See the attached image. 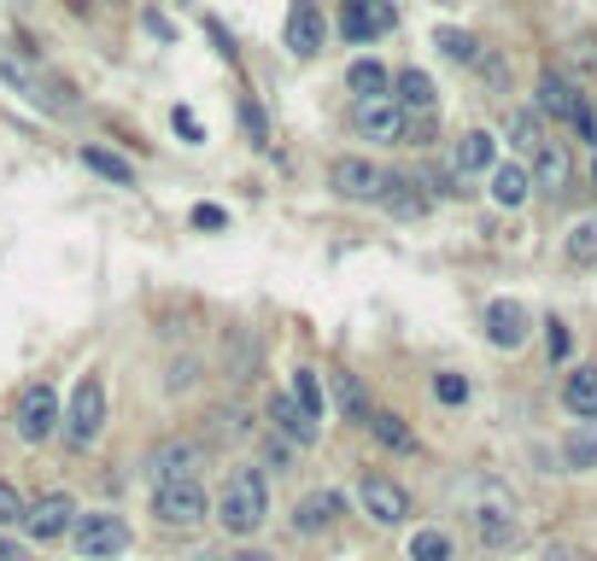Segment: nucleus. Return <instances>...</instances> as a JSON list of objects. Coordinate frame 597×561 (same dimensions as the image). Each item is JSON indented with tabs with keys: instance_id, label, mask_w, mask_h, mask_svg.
<instances>
[{
	"instance_id": "1",
	"label": "nucleus",
	"mask_w": 597,
	"mask_h": 561,
	"mask_svg": "<svg viewBox=\"0 0 597 561\" xmlns=\"http://www.w3.org/2000/svg\"><path fill=\"white\" fill-rule=\"evenodd\" d=\"M212 521L229 538H253L264 521H270V480H264V468H235L229 480H223L217 503H212Z\"/></svg>"
},
{
	"instance_id": "2",
	"label": "nucleus",
	"mask_w": 597,
	"mask_h": 561,
	"mask_svg": "<svg viewBox=\"0 0 597 561\" xmlns=\"http://www.w3.org/2000/svg\"><path fill=\"white\" fill-rule=\"evenodd\" d=\"M106 427V381L100 374H82L76 392H71V409L59 415V433L71 439V450H89Z\"/></svg>"
},
{
	"instance_id": "3",
	"label": "nucleus",
	"mask_w": 597,
	"mask_h": 561,
	"mask_svg": "<svg viewBox=\"0 0 597 561\" xmlns=\"http://www.w3.org/2000/svg\"><path fill=\"white\" fill-rule=\"evenodd\" d=\"M71 544L82 561H112L130 550V521L123 515H106V509H89V515H76L71 521Z\"/></svg>"
},
{
	"instance_id": "4",
	"label": "nucleus",
	"mask_w": 597,
	"mask_h": 561,
	"mask_svg": "<svg viewBox=\"0 0 597 561\" xmlns=\"http://www.w3.org/2000/svg\"><path fill=\"white\" fill-rule=\"evenodd\" d=\"M59 392L48 386V381H35V386H24L18 392V404H12V422H18V439L24 445H48L53 433H59Z\"/></svg>"
},
{
	"instance_id": "5",
	"label": "nucleus",
	"mask_w": 597,
	"mask_h": 561,
	"mask_svg": "<svg viewBox=\"0 0 597 561\" xmlns=\"http://www.w3.org/2000/svg\"><path fill=\"white\" fill-rule=\"evenodd\" d=\"M153 515L164 527H176V532H194V527L212 521V497H205L199 480H176V486L153 491Z\"/></svg>"
},
{
	"instance_id": "6",
	"label": "nucleus",
	"mask_w": 597,
	"mask_h": 561,
	"mask_svg": "<svg viewBox=\"0 0 597 561\" xmlns=\"http://www.w3.org/2000/svg\"><path fill=\"white\" fill-rule=\"evenodd\" d=\"M352 129L363 141H375V147H399V141L410 135V117L399 112L393 94H381V100H358L352 106Z\"/></svg>"
},
{
	"instance_id": "7",
	"label": "nucleus",
	"mask_w": 597,
	"mask_h": 561,
	"mask_svg": "<svg viewBox=\"0 0 597 561\" xmlns=\"http://www.w3.org/2000/svg\"><path fill=\"white\" fill-rule=\"evenodd\" d=\"M199 445L194 439H164V445H153L147 450V463H141V474L153 480V491L158 486H176V480H199Z\"/></svg>"
},
{
	"instance_id": "8",
	"label": "nucleus",
	"mask_w": 597,
	"mask_h": 561,
	"mask_svg": "<svg viewBox=\"0 0 597 561\" xmlns=\"http://www.w3.org/2000/svg\"><path fill=\"white\" fill-rule=\"evenodd\" d=\"M358 503L375 527H404L410 521V491L399 480H387V474H363L358 480Z\"/></svg>"
},
{
	"instance_id": "9",
	"label": "nucleus",
	"mask_w": 597,
	"mask_h": 561,
	"mask_svg": "<svg viewBox=\"0 0 597 561\" xmlns=\"http://www.w3.org/2000/svg\"><path fill=\"white\" fill-rule=\"evenodd\" d=\"M328 187H334L340 199H381V187H387V170L381 164H369L358 153H346L328 164Z\"/></svg>"
},
{
	"instance_id": "10",
	"label": "nucleus",
	"mask_w": 597,
	"mask_h": 561,
	"mask_svg": "<svg viewBox=\"0 0 597 561\" xmlns=\"http://www.w3.org/2000/svg\"><path fill=\"white\" fill-rule=\"evenodd\" d=\"M399 24V12H393V0H340V35L346 41H375Z\"/></svg>"
},
{
	"instance_id": "11",
	"label": "nucleus",
	"mask_w": 597,
	"mask_h": 561,
	"mask_svg": "<svg viewBox=\"0 0 597 561\" xmlns=\"http://www.w3.org/2000/svg\"><path fill=\"white\" fill-rule=\"evenodd\" d=\"M76 521V503H71V491H41L35 503H24V527L30 538H41V544H53V538H65Z\"/></svg>"
},
{
	"instance_id": "12",
	"label": "nucleus",
	"mask_w": 597,
	"mask_h": 561,
	"mask_svg": "<svg viewBox=\"0 0 597 561\" xmlns=\"http://www.w3.org/2000/svg\"><path fill=\"white\" fill-rule=\"evenodd\" d=\"M287 53L294 59H317L322 53V41H328V18L317 0H294V12H287Z\"/></svg>"
},
{
	"instance_id": "13",
	"label": "nucleus",
	"mask_w": 597,
	"mask_h": 561,
	"mask_svg": "<svg viewBox=\"0 0 597 561\" xmlns=\"http://www.w3.org/2000/svg\"><path fill=\"white\" fill-rule=\"evenodd\" d=\"M486 340L498 345V351L527 345V310H522L516 299H492V304H486Z\"/></svg>"
},
{
	"instance_id": "14",
	"label": "nucleus",
	"mask_w": 597,
	"mask_h": 561,
	"mask_svg": "<svg viewBox=\"0 0 597 561\" xmlns=\"http://www.w3.org/2000/svg\"><path fill=\"white\" fill-rule=\"evenodd\" d=\"M475 538H481L486 550H504V544H516V538H522L516 509H509L504 497H498V503H481V509H475Z\"/></svg>"
},
{
	"instance_id": "15",
	"label": "nucleus",
	"mask_w": 597,
	"mask_h": 561,
	"mask_svg": "<svg viewBox=\"0 0 597 561\" xmlns=\"http://www.w3.org/2000/svg\"><path fill=\"white\" fill-rule=\"evenodd\" d=\"M393 100H399L404 117H434V106H440L434 76H428V71H399L393 76Z\"/></svg>"
},
{
	"instance_id": "16",
	"label": "nucleus",
	"mask_w": 597,
	"mask_h": 561,
	"mask_svg": "<svg viewBox=\"0 0 597 561\" xmlns=\"http://www.w3.org/2000/svg\"><path fill=\"white\" fill-rule=\"evenodd\" d=\"M533 187H545V194H563V187H568V176H574V158H568V147H563V141H550L545 135V147L539 153H533Z\"/></svg>"
},
{
	"instance_id": "17",
	"label": "nucleus",
	"mask_w": 597,
	"mask_h": 561,
	"mask_svg": "<svg viewBox=\"0 0 597 561\" xmlns=\"http://www.w3.org/2000/svg\"><path fill=\"white\" fill-rule=\"evenodd\" d=\"M492 164H498V141H492L486 129H469L457 141V153H451V170L457 176H492Z\"/></svg>"
},
{
	"instance_id": "18",
	"label": "nucleus",
	"mask_w": 597,
	"mask_h": 561,
	"mask_svg": "<svg viewBox=\"0 0 597 561\" xmlns=\"http://www.w3.org/2000/svg\"><path fill=\"white\" fill-rule=\"evenodd\" d=\"M270 422H276V433H281V439L294 445V450H299V445H317V433H322L311 415H305L294 398H287V392H276V398H270Z\"/></svg>"
},
{
	"instance_id": "19",
	"label": "nucleus",
	"mask_w": 597,
	"mask_h": 561,
	"mask_svg": "<svg viewBox=\"0 0 597 561\" xmlns=\"http://www.w3.org/2000/svg\"><path fill=\"white\" fill-rule=\"evenodd\" d=\"M563 409L574 422H597V363H580L563 381Z\"/></svg>"
},
{
	"instance_id": "20",
	"label": "nucleus",
	"mask_w": 597,
	"mask_h": 561,
	"mask_svg": "<svg viewBox=\"0 0 597 561\" xmlns=\"http://www.w3.org/2000/svg\"><path fill=\"white\" fill-rule=\"evenodd\" d=\"M533 194V176L527 164H492V199L504 205V211H516V205H527Z\"/></svg>"
},
{
	"instance_id": "21",
	"label": "nucleus",
	"mask_w": 597,
	"mask_h": 561,
	"mask_svg": "<svg viewBox=\"0 0 597 561\" xmlns=\"http://www.w3.org/2000/svg\"><path fill=\"white\" fill-rule=\"evenodd\" d=\"M334 515H340V497H334V491H311V497L294 509V532H299V538H317L328 521H334Z\"/></svg>"
},
{
	"instance_id": "22",
	"label": "nucleus",
	"mask_w": 597,
	"mask_h": 561,
	"mask_svg": "<svg viewBox=\"0 0 597 561\" xmlns=\"http://www.w3.org/2000/svg\"><path fill=\"white\" fill-rule=\"evenodd\" d=\"M416 176H387V187H381V205H387V211H393V217H422L428 211V199L416 194Z\"/></svg>"
},
{
	"instance_id": "23",
	"label": "nucleus",
	"mask_w": 597,
	"mask_h": 561,
	"mask_svg": "<svg viewBox=\"0 0 597 561\" xmlns=\"http://www.w3.org/2000/svg\"><path fill=\"white\" fill-rule=\"evenodd\" d=\"M328 386H334V409L346 415V422H369V392L358 386V374L334 368V374H328Z\"/></svg>"
},
{
	"instance_id": "24",
	"label": "nucleus",
	"mask_w": 597,
	"mask_h": 561,
	"mask_svg": "<svg viewBox=\"0 0 597 561\" xmlns=\"http://www.w3.org/2000/svg\"><path fill=\"white\" fill-rule=\"evenodd\" d=\"M563 463H568L574 474L597 468V422H574V427H568V439H563Z\"/></svg>"
},
{
	"instance_id": "25",
	"label": "nucleus",
	"mask_w": 597,
	"mask_h": 561,
	"mask_svg": "<svg viewBox=\"0 0 597 561\" xmlns=\"http://www.w3.org/2000/svg\"><path fill=\"white\" fill-rule=\"evenodd\" d=\"M346 89L358 100H381V94H393V76H387V65H375V59H358V65L346 71Z\"/></svg>"
},
{
	"instance_id": "26",
	"label": "nucleus",
	"mask_w": 597,
	"mask_h": 561,
	"mask_svg": "<svg viewBox=\"0 0 597 561\" xmlns=\"http://www.w3.org/2000/svg\"><path fill=\"white\" fill-rule=\"evenodd\" d=\"M375 439L387 445V450H416V433L404 427V415H393V409H369V422H363Z\"/></svg>"
},
{
	"instance_id": "27",
	"label": "nucleus",
	"mask_w": 597,
	"mask_h": 561,
	"mask_svg": "<svg viewBox=\"0 0 597 561\" xmlns=\"http://www.w3.org/2000/svg\"><path fill=\"white\" fill-rule=\"evenodd\" d=\"M568 112H574V89H568L557 71H545L539 76V117H563L568 123Z\"/></svg>"
},
{
	"instance_id": "28",
	"label": "nucleus",
	"mask_w": 597,
	"mask_h": 561,
	"mask_svg": "<svg viewBox=\"0 0 597 561\" xmlns=\"http://www.w3.org/2000/svg\"><path fill=\"white\" fill-rule=\"evenodd\" d=\"M563 252H568V263H580V269H591V263H597V217H580V222L568 228Z\"/></svg>"
},
{
	"instance_id": "29",
	"label": "nucleus",
	"mask_w": 597,
	"mask_h": 561,
	"mask_svg": "<svg viewBox=\"0 0 597 561\" xmlns=\"http://www.w3.org/2000/svg\"><path fill=\"white\" fill-rule=\"evenodd\" d=\"M0 82H12V89H18V100H30V106H48V112H53L48 89H41V82H35L24 65H18V59H7V53H0Z\"/></svg>"
},
{
	"instance_id": "30",
	"label": "nucleus",
	"mask_w": 597,
	"mask_h": 561,
	"mask_svg": "<svg viewBox=\"0 0 597 561\" xmlns=\"http://www.w3.org/2000/svg\"><path fill=\"white\" fill-rule=\"evenodd\" d=\"M76 158H82V164H89V170H94V176H106L112 187H130V181H135V170H130V164H123L117 153H106V147H82Z\"/></svg>"
},
{
	"instance_id": "31",
	"label": "nucleus",
	"mask_w": 597,
	"mask_h": 561,
	"mask_svg": "<svg viewBox=\"0 0 597 561\" xmlns=\"http://www.w3.org/2000/svg\"><path fill=\"white\" fill-rule=\"evenodd\" d=\"M509 141H516V147L533 158V153L545 147V117L539 112H516V117H509Z\"/></svg>"
},
{
	"instance_id": "32",
	"label": "nucleus",
	"mask_w": 597,
	"mask_h": 561,
	"mask_svg": "<svg viewBox=\"0 0 597 561\" xmlns=\"http://www.w3.org/2000/svg\"><path fill=\"white\" fill-rule=\"evenodd\" d=\"M311 422H322V386H317V368H294V392H287Z\"/></svg>"
},
{
	"instance_id": "33",
	"label": "nucleus",
	"mask_w": 597,
	"mask_h": 561,
	"mask_svg": "<svg viewBox=\"0 0 597 561\" xmlns=\"http://www.w3.org/2000/svg\"><path fill=\"white\" fill-rule=\"evenodd\" d=\"M434 41H440L445 59H457V65H481V41L469 35V30H440Z\"/></svg>"
},
{
	"instance_id": "34",
	"label": "nucleus",
	"mask_w": 597,
	"mask_h": 561,
	"mask_svg": "<svg viewBox=\"0 0 597 561\" xmlns=\"http://www.w3.org/2000/svg\"><path fill=\"white\" fill-rule=\"evenodd\" d=\"M410 561H451V538L440 527H422L410 538Z\"/></svg>"
},
{
	"instance_id": "35",
	"label": "nucleus",
	"mask_w": 597,
	"mask_h": 561,
	"mask_svg": "<svg viewBox=\"0 0 597 561\" xmlns=\"http://www.w3.org/2000/svg\"><path fill=\"white\" fill-rule=\"evenodd\" d=\"M12 527H24V497H18V486L0 480V532H12Z\"/></svg>"
},
{
	"instance_id": "36",
	"label": "nucleus",
	"mask_w": 597,
	"mask_h": 561,
	"mask_svg": "<svg viewBox=\"0 0 597 561\" xmlns=\"http://www.w3.org/2000/svg\"><path fill=\"white\" fill-rule=\"evenodd\" d=\"M434 398L440 404H469V381L463 374H434Z\"/></svg>"
},
{
	"instance_id": "37",
	"label": "nucleus",
	"mask_w": 597,
	"mask_h": 561,
	"mask_svg": "<svg viewBox=\"0 0 597 561\" xmlns=\"http://www.w3.org/2000/svg\"><path fill=\"white\" fill-rule=\"evenodd\" d=\"M568 123H574V135H580V141H597V117H591V106H586L580 94H574V112H568Z\"/></svg>"
},
{
	"instance_id": "38",
	"label": "nucleus",
	"mask_w": 597,
	"mask_h": 561,
	"mask_svg": "<svg viewBox=\"0 0 597 561\" xmlns=\"http://www.w3.org/2000/svg\"><path fill=\"white\" fill-rule=\"evenodd\" d=\"M264 456H270V468H276V474L294 468V445H287L281 433H270V439H264Z\"/></svg>"
},
{
	"instance_id": "39",
	"label": "nucleus",
	"mask_w": 597,
	"mask_h": 561,
	"mask_svg": "<svg viewBox=\"0 0 597 561\" xmlns=\"http://www.w3.org/2000/svg\"><path fill=\"white\" fill-rule=\"evenodd\" d=\"M194 561H276V555H264V550H205Z\"/></svg>"
},
{
	"instance_id": "40",
	"label": "nucleus",
	"mask_w": 597,
	"mask_h": 561,
	"mask_svg": "<svg viewBox=\"0 0 597 561\" xmlns=\"http://www.w3.org/2000/svg\"><path fill=\"white\" fill-rule=\"evenodd\" d=\"M171 123H176V135H188V141H194V147L205 141V129H199V117H194V112H182V106H176V117H171Z\"/></svg>"
},
{
	"instance_id": "41",
	"label": "nucleus",
	"mask_w": 597,
	"mask_h": 561,
	"mask_svg": "<svg viewBox=\"0 0 597 561\" xmlns=\"http://www.w3.org/2000/svg\"><path fill=\"white\" fill-rule=\"evenodd\" d=\"M240 123H246V135H253L258 147H264V117H258V106H253V100H240Z\"/></svg>"
},
{
	"instance_id": "42",
	"label": "nucleus",
	"mask_w": 597,
	"mask_h": 561,
	"mask_svg": "<svg viewBox=\"0 0 597 561\" xmlns=\"http://www.w3.org/2000/svg\"><path fill=\"white\" fill-rule=\"evenodd\" d=\"M545 328H550V334H545V340H550V357L563 363V357H568V328H563V322H545Z\"/></svg>"
},
{
	"instance_id": "43",
	"label": "nucleus",
	"mask_w": 597,
	"mask_h": 561,
	"mask_svg": "<svg viewBox=\"0 0 597 561\" xmlns=\"http://www.w3.org/2000/svg\"><path fill=\"white\" fill-rule=\"evenodd\" d=\"M223 222H229V217H223L217 205H194V228H223Z\"/></svg>"
},
{
	"instance_id": "44",
	"label": "nucleus",
	"mask_w": 597,
	"mask_h": 561,
	"mask_svg": "<svg viewBox=\"0 0 597 561\" xmlns=\"http://www.w3.org/2000/svg\"><path fill=\"white\" fill-rule=\"evenodd\" d=\"M0 561H30V550H24V544H12V538L0 532Z\"/></svg>"
}]
</instances>
